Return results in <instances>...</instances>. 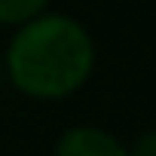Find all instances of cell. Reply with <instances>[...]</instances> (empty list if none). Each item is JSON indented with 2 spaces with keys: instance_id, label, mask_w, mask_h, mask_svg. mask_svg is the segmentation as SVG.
Wrapping results in <instances>:
<instances>
[{
  "instance_id": "1",
  "label": "cell",
  "mask_w": 156,
  "mask_h": 156,
  "mask_svg": "<svg viewBox=\"0 0 156 156\" xmlns=\"http://www.w3.org/2000/svg\"><path fill=\"white\" fill-rule=\"evenodd\" d=\"M95 67L89 31L61 12H43L16 28L6 46V76L31 98H64L76 92Z\"/></svg>"
},
{
  "instance_id": "2",
  "label": "cell",
  "mask_w": 156,
  "mask_h": 156,
  "mask_svg": "<svg viewBox=\"0 0 156 156\" xmlns=\"http://www.w3.org/2000/svg\"><path fill=\"white\" fill-rule=\"evenodd\" d=\"M55 156H129V150L98 126H73L58 138Z\"/></svg>"
},
{
  "instance_id": "3",
  "label": "cell",
  "mask_w": 156,
  "mask_h": 156,
  "mask_svg": "<svg viewBox=\"0 0 156 156\" xmlns=\"http://www.w3.org/2000/svg\"><path fill=\"white\" fill-rule=\"evenodd\" d=\"M46 6H49V0H0V25L22 28L25 22L43 16Z\"/></svg>"
},
{
  "instance_id": "4",
  "label": "cell",
  "mask_w": 156,
  "mask_h": 156,
  "mask_svg": "<svg viewBox=\"0 0 156 156\" xmlns=\"http://www.w3.org/2000/svg\"><path fill=\"white\" fill-rule=\"evenodd\" d=\"M129 156H156V132H147L135 141V147H129Z\"/></svg>"
}]
</instances>
